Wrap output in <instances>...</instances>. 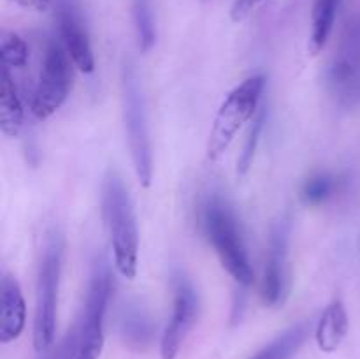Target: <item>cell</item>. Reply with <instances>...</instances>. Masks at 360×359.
Segmentation results:
<instances>
[{"mask_svg": "<svg viewBox=\"0 0 360 359\" xmlns=\"http://www.w3.org/2000/svg\"><path fill=\"white\" fill-rule=\"evenodd\" d=\"M200 229L224 270L234 278L239 287L253 284V267L246 248L241 224L234 208L220 194H211L200 208Z\"/></svg>", "mask_w": 360, "mask_h": 359, "instance_id": "6da1fadb", "label": "cell"}, {"mask_svg": "<svg viewBox=\"0 0 360 359\" xmlns=\"http://www.w3.org/2000/svg\"><path fill=\"white\" fill-rule=\"evenodd\" d=\"M102 215L109 232L115 266L127 280L137 273L139 231L132 197L116 171H109L102 185Z\"/></svg>", "mask_w": 360, "mask_h": 359, "instance_id": "7a4b0ae2", "label": "cell"}, {"mask_svg": "<svg viewBox=\"0 0 360 359\" xmlns=\"http://www.w3.org/2000/svg\"><path fill=\"white\" fill-rule=\"evenodd\" d=\"M264 90H266V76L255 74L229 92L214 115L213 125L207 136L206 155L211 162L220 160L241 127L255 118L257 111L260 109Z\"/></svg>", "mask_w": 360, "mask_h": 359, "instance_id": "3957f363", "label": "cell"}, {"mask_svg": "<svg viewBox=\"0 0 360 359\" xmlns=\"http://www.w3.org/2000/svg\"><path fill=\"white\" fill-rule=\"evenodd\" d=\"M122 102L123 122H125V134L134 171L141 185L148 189L153 180V148H151L150 125H148L146 99H144L143 84L132 62L123 63Z\"/></svg>", "mask_w": 360, "mask_h": 359, "instance_id": "277c9868", "label": "cell"}, {"mask_svg": "<svg viewBox=\"0 0 360 359\" xmlns=\"http://www.w3.org/2000/svg\"><path fill=\"white\" fill-rule=\"evenodd\" d=\"M111 267L104 257H97L90 271L86 298L79 319L72 326L76 359H98L104 347V319L111 298Z\"/></svg>", "mask_w": 360, "mask_h": 359, "instance_id": "5b68a950", "label": "cell"}, {"mask_svg": "<svg viewBox=\"0 0 360 359\" xmlns=\"http://www.w3.org/2000/svg\"><path fill=\"white\" fill-rule=\"evenodd\" d=\"M63 241L58 232H51L42 252L37 275V294H35L34 347L44 354L55 341L56 303H58L60 275H62Z\"/></svg>", "mask_w": 360, "mask_h": 359, "instance_id": "8992f818", "label": "cell"}, {"mask_svg": "<svg viewBox=\"0 0 360 359\" xmlns=\"http://www.w3.org/2000/svg\"><path fill=\"white\" fill-rule=\"evenodd\" d=\"M72 58L58 35L49 37L30 99V109L35 118L46 120L62 108L72 88Z\"/></svg>", "mask_w": 360, "mask_h": 359, "instance_id": "52a82bcc", "label": "cell"}, {"mask_svg": "<svg viewBox=\"0 0 360 359\" xmlns=\"http://www.w3.org/2000/svg\"><path fill=\"white\" fill-rule=\"evenodd\" d=\"M326 88L341 108L360 106V14L352 18L341 32L326 70Z\"/></svg>", "mask_w": 360, "mask_h": 359, "instance_id": "ba28073f", "label": "cell"}, {"mask_svg": "<svg viewBox=\"0 0 360 359\" xmlns=\"http://www.w3.org/2000/svg\"><path fill=\"white\" fill-rule=\"evenodd\" d=\"M288 243H290V218L281 217L274 222L267 246L260 298L266 306L283 305L288 296Z\"/></svg>", "mask_w": 360, "mask_h": 359, "instance_id": "9c48e42d", "label": "cell"}, {"mask_svg": "<svg viewBox=\"0 0 360 359\" xmlns=\"http://www.w3.org/2000/svg\"><path fill=\"white\" fill-rule=\"evenodd\" d=\"M174 305H172V315L165 326L160 341V358L176 359L179 354L181 344L185 341L186 334L195 324L199 315V294L192 282L181 273L174 275Z\"/></svg>", "mask_w": 360, "mask_h": 359, "instance_id": "30bf717a", "label": "cell"}, {"mask_svg": "<svg viewBox=\"0 0 360 359\" xmlns=\"http://www.w3.org/2000/svg\"><path fill=\"white\" fill-rule=\"evenodd\" d=\"M56 21H58V37L72 58L74 65L81 73H94V49H91L90 35H88L83 14H81L77 4L74 0H58L56 2Z\"/></svg>", "mask_w": 360, "mask_h": 359, "instance_id": "8fae6325", "label": "cell"}, {"mask_svg": "<svg viewBox=\"0 0 360 359\" xmlns=\"http://www.w3.org/2000/svg\"><path fill=\"white\" fill-rule=\"evenodd\" d=\"M0 291V341L11 344L23 333L27 324V305L20 284L11 273H4Z\"/></svg>", "mask_w": 360, "mask_h": 359, "instance_id": "7c38bea8", "label": "cell"}, {"mask_svg": "<svg viewBox=\"0 0 360 359\" xmlns=\"http://www.w3.org/2000/svg\"><path fill=\"white\" fill-rule=\"evenodd\" d=\"M348 329H350V320H348L347 308H345L343 301L340 298L333 299L326 310L320 315L319 322L315 327V340L316 345L322 352L338 351L340 345L343 344L347 338Z\"/></svg>", "mask_w": 360, "mask_h": 359, "instance_id": "4fadbf2b", "label": "cell"}, {"mask_svg": "<svg viewBox=\"0 0 360 359\" xmlns=\"http://www.w3.org/2000/svg\"><path fill=\"white\" fill-rule=\"evenodd\" d=\"M23 127V106L11 69L2 65V88H0V130L4 136L16 137Z\"/></svg>", "mask_w": 360, "mask_h": 359, "instance_id": "5bb4252c", "label": "cell"}, {"mask_svg": "<svg viewBox=\"0 0 360 359\" xmlns=\"http://www.w3.org/2000/svg\"><path fill=\"white\" fill-rule=\"evenodd\" d=\"M309 331H311V322L309 320L294 324V326L287 327L283 333L278 334L274 340H271L266 347L260 348L250 359H292L297 354L299 348L304 345Z\"/></svg>", "mask_w": 360, "mask_h": 359, "instance_id": "9a60e30c", "label": "cell"}, {"mask_svg": "<svg viewBox=\"0 0 360 359\" xmlns=\"http://www.w3.org/2000/svg\"><path fill=\"white\" fill-rule=\"evenodd\" d=\"M338 4L340 0H315L311 13V34H309L308 49L311 55H319L326 48L330 34H333L334 21H336Z\"/></svg>", "mask_w": 360, "mask_h": 359, "instance_id": "2e32d148", "label": "cell"}, {"mask_svg": "<svg viewBox=\"0 0 360 359\" xmlns=\"http://www.w3.org/2000/svg\"><path fill=\"white\" fill-rule=\"evenodd\" d=\"M343 189V178L333 172H316L309 176L301 189V201L306 206H322Z\"/></svg>", "mask_w": 360, "mask_h": 359, "instance_id": "e0dca14e", "label": "cell"}, {"mask_svg": "<svg viewBox=\"0 0 360 359\" xmlns=\"http://www.w3.org/2000/svg\"><path fill=\"white\" fill-rule=\"evenodd\" d=\"M122 334L127 344L134 345V347H144L150 344L151 336H153V326L143 308H139L137 305L127 306L122 315Z\"/></svg>", "mask_w": 360, "mask_h": 359, "instance_id": "ac0fdd59", "label": "cell"}, {"mask_svg": "<svg viewBox=\"0 0 360 359\" xmlns=\"http://www.w3.org/2000/svg\"><path fill=\"white\" fill-rule=\"evenodd\" d=\"M134 27H136L137 44L143 53H148L155 44L157 30H155V16L151 0H134L132 4Z\"/></svg>", "mask_w": 360, "mask_h": 359, "instance_id": "d6986e66", "label": "cell"}, {"mask_svg": "<svg viewBox=\"0 0 360 359\" xmlns=\"http://www.w3.org/2000/svg\"><path fill=\"white\" fill-rule=\"evenodd\" d=\"M266 120H267V109L260 108L257 111L255 118L253 122L250 123L248 132H246L245 137V144L241 148V153L238 157V176H245L246 172L250 171L253 164V158H255L257 148H259L260 143V136L264 132V127H266Z\"/></svg>", "mask_w": 360, "mask_h": 359, "instance_id": "ffe728a7", "label": "cell"}, {"mask_svg": "<svg viewBox=\"0 0 360 359\" xmlns=\"http://www.w3.org/2000/svg\"><path fill=\"white\" fill-rule=\"evenodd\" d=\"M0 55L2 65L7 69H23L28 62V46L14 32H2L0 35Z\"/></svg>", "mask_w": 360, "mask_h": 359, "instance_id": "44dd1931", "label": "cell"}, {"mask_svg": "<svg viewBox=\"0 0 360 359\" xmlns=\"http://www.w3.org/2000/svg\"><path fill=\"white\" fill-rule=\"evenodd\" d=\"M264 0H234L231 7V18L234 23H241L246 18L250 16L253 9H255L259 4H262Z\"/></svg>", "mask_w": 360, "mask_h": 359, "instance_id": "7402d4cb", "label": "cell"}, {"mask_svg": "<svg viewBox=\"0 0 360 359\" xmlns=\"http://www.w3.org/2000/svg\"><path fill=\"white\" fill-rule=\"evenodd\" d=\"M18 6L27 7V9H34L42 13V11H48L49 6L53 4V0H14Z\"/></svg>", "mask_w": 360, "mask_h": 359, "instance_id": "603a6c76", "label": "cell"}]
</instances>
